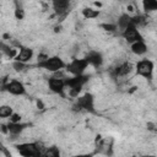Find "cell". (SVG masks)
<instances>
[{"label":"cell","instance_id":"cell-1","mask_svg":"<svg viewBox=\"0 0 157 157\" xmlns=\"http://www.w3.org/2000/svg\"><path fill=\"white\" fill-rule=\"evenodd\" d=\"M72 110L75 112H87V113H96V104H94V96L91 92H86L81 96H77L72 103Z\"/></svg>","mask_w":157,"mask_h":157},{"label":"cell","instance_id":"cell-2","mask_svg":"<svg viewBox=\"0 0 157 157\" xmlns=\"http://www.w3.org/2000/svg\"><path fill=\"white\" fill-rule=\"evenodd\" d=\"M90 81L88 75H72L70 77H65V85L66 88H69V94L74 98H76L80 92L82 91V87Z\"/></svg>","mask_w":157,"mask_h":157},{"label":"cell","instance_id":"cell-3","mask_svg":"<svg viewBox=\"0 0 157 157\" xmlns=\"http://www.w3.org/2000/svg\"><path fill=\"white\" fill-rule=\"evenodd\" d=\"M66 64L64 61V59H61L59 55H48L45 59L40 60L37 63V66L39 69H43L50 74H54V72H58V71H61V70H65L66 67Z\"/></svg>","mask_w":157,"mask_h":157},{"label":"cell","instance_id":"cell-4","mask_svg":"<svg viewBox=\"0 0 157 157\" xmlns=\"http://www.w3.org/2000/svg\"><path fill=\"white\" fill-rule=\"evenodd\" d=\"M16 150L21 156L33 157V156H43L45 151V146L39 141H31V142H22L16 145Z\"/></svg>","mask_w":157,"mask_h":157},{"label":"cell","instance_id":"cell-5","mask_svg":"<svg viewBox=\"0 0 157 157\" xmlns=\"http://www.w3.org/2000/svg\"><path fill=\"white\" fill-rule=\"evenodd\" d=\"M63 71V70H61ZM65 75H61L60 71L58 72H54L53 76H50L48 78V88L49 91H52L53 93L55 94H59L61 97L65 96V88H66V85H65Z\"/></svg>","mask_w":157,"mask_h":157},{"label":"cell","instance_id":"cell-6","mask_svg":"<svg viewBox=\"0 0 157 157\" xmlns=\"http://www.w3.org/2000/svg\"><path fill=\"white\" fill-rule=\"evenodd\" d=\"M2 91H6L9 94L15 97H21L27 94V88L25 83L17 78H12L9 81H2Z\"/></svg>","mask_w":157,"mask_h":157},{"label":"cell","instance_id":"cell-7","mask_svg":"<svg viewBox=\"0 0 157 157\" xmlns=\"http://www.w3.org/2000/svg\"><path fill=\"white\" fill-rule=\"evenodd\" d=\"M155 71V63L150 59H141L135 64V72L145 80H152Z\"/></svg>","mask_w":157,"mask_h":157},{"label":"cell","instance_id":"cell-8","mask_svg":"<svg viewBox=\"0 0 157 157\" xmlns=\"http://www.w3.org/2000/svg\"><path fill=\"white\" fill-rule=\"evenodd\" d=\"M88 66H90V64L85 56L83 58H74V59H71L70 63L66 64L65 70L71 75H82V74H85V71L87 70Z\"/></svg>","mask_w":157,"mask_h":157},{"label":"cell","instance_id":"cell-9","mask_svg":"<svg viewBox=\"0 0 157 157\" xmlns=\"http://www.w3.org/2000/svg\"><path fill=\"white\" fill-rule=\"evenodd\" d=\"M132 71H135V65H132L130 61H121L110 70V76L114 80H118L129 76Z\"/></svg>","mask_w":157,"mask_h":157},{"label":"cell","instance_id":"cell-10","mask_svg":"<svg viewBox=\"0 0 157 157\" xmlns=\"http://www.w3.org/2000/svg\"><path fill=\"white\" fill-rule=\"evenodd\" d=\"M120 36L129 43V44H131V43H134V42H137V40H142L144 39V37H142V34H141V32H140V29H139V27L137 26H135L134 23H131V25H129L124 31H121L120 32Z\"/></svg>","mask_w":157,"mask_h":157},{"label":"cell","instance_id":"cell-11","mask_svg":"<svg viewBox=\"0 0 157 157\" xmlns=\"http://www.w3.org/2000/svg\"><path fill=\"white\" fill-rule=\"evenodd\" d=\"M85 58L87 59L90 66H93V67H96V69L101 67V66L103 65V63H104L103 54H102L101 52H98V50H93V49H92V50H88L87 54L85 55Z\"/></svg>","mask_w":157,"mask_h":157},{"label":"cell","instance_id":"cell-12","mask_svg":"<svg viewBox=\"0 0 157 157\" xmlns=\"http://www.w3.org/2000/svg\"><path fill=\"white\" fill-rule=\"evenodd\" d=\"M70 5H71V0H52L53 10L58 16L65 15L69 11Z\"/></svg>","mask_w":157,"mask_h":157},{"label":"cell","instance_id":"cell-13","mask_svg":"<svg viewBox=\"0 0 157 157\" xmlns=\"http://www.w3.org/2000/svg\"><path fill=\"white\" fill-rule=\"evenodd\" d=\"M7 134L10 135V136H12V137H17V136H20L26 129H27V124H23V123H21V121H18V123H13V121H9L7 124Z\"/></svg>","mask_w":157,"mask_h":157},{"label":"cell","instance_id":"cell-14","mask_svg":"<svg viewBox=\"0 0 157 157\" xmlns=\"http://www.w3.org/2000/svg\"><path fill=\"white\" fill-rule=\"evenodd\" d=\"M130 50L132 54L137 55V56H141V55H145L148 50V47L145 42V39L142 40H137V42H134L130 44Z\"/></svg>","mask_w":157,"mask_h":157},{"label":"cell","instance_id":"cell-15","mask_svg":"<svg viewBox=\"0 0 157 157\" xmlns=\"http://www.w3.org/2000/svg\"><path fill=\"white\" fill-rule=\"evenodd\" d=\"M33 49L29 47H22L20 49V52L17 53V55L15 56L13 60H18V61H23V63H29L31 59L33 58Z\"/></svg>","mask_w":157,"mask_h":157},{"label":"cell","instance_id":"cell-16","mask_svg":"<svg viewBox=\"0 0 157 157\" xmlns=\"http://www.w3.org/2000/svg\"><path fill=\"white\" fill-rule=\"evenodd\" d=\"M115 23H117V26H118V31H119V32L124 31L129 25H131V23H132V21H131V15H130L129 12L120 13V15L118 16V18H117Z\"/></svg>","mask_w":157,"mask_h":157},{"label":"cell","instance_id":"cell-17","mask_svg":"<svg viewBox=\"0 0 157 157\" xmlns=\"http://www.w3.org/2000/svg\"><path fill=\"white\" fill-rule=\"evenodd\" d=\"M142 10L146 15L157 12V0H142Z\"/></svg>","mask_w":157,"mask_h":157},{"label":"cell","instance_id":"cell-18","mask_svg":"<svg viewBox=\"0 0 157 157\" xmlns=\"http://www.w3.org/2000/svg\"><path fill=\"white\" fill-rule=\"evenodd\" d=\"M148 17V15H146V13H135V15H131V21H132V23L135 25V26H137V27H144V26H146L147 25V18Z\"/></svg>","mask_w":157,"mask_h":157},{"label":"cell","instance_id":"cell-19","mask_svg":"<svg viewBox=\"0 0 157 157\" xmlns=\"http://www.w3.org/2000/svg\"><path fill=\"white\" fill-rule=\"evenodd\" d=\"M81 13L86 20H93V18H97L101 12H99V10H96L92 7H85V9H82Z\"/></svg>","mask_w":157,"mask_h":157},{"label":"cell","instance_id":"cell-20","mask_svg":"<svg viewBox=\"0 0 157 157\" xmlns=\"http://www.w3.org/2000/svg\"><path fill=\"white\" fill-rule=\"evenodd\" d=\"M11 67L13 69V71L16 72H25L28 70V63H23V61H18V60H13L11 64Z\"/></svg>","mask_w":157,"mask_h":157},{"label":"cell","instance_id":"cell-21","mask_svg":"<svg viewBox=\"0 0 157 157\" xmlns=\"http://www.w3.org/2000/svg\"><path fill=\"white\" fill-rule=\"evenodd\" d=\"M13 15L17 20H22L25 17V9L22 6V2L20 0H15V10H13Z\"/></svg>","mask_w":157,"mask_h":157},{"label":"cell","instance_id":"cell-22","mask_svg":"<svg viewBox=\"0 0 157 157\" xmlns=\"http://www.w3.org/2000/svg\"><path fill=\"white\" fill-rule=\"evenodd\" d=\"M13 114V108L10 104H2L0 107V117L1 118H10Z\"/></svg>","mask_w":157,"mask_h":157},{"label":"cell","instance_id":"cell-23","mask_svg":"<svg viewBox=\"0 0 157 157\" xmlns=\"http://www.w3.org/2000/svg\"><path fill=\"white\" fill-rule=\"evenodd\" d=\"M60 155V151L58 147L55 146H52V147H45V151H44V155L43 156H49V157H58Z\"/></svg>","mask_w":157,"mask_h":157},{"label":"cell","instance_id":"cell-24","mask_svg":"<svg viewBox=\"0 0 157 157\" xmlns=\"http://www.w3.org/2000/svg\"><path fill=\"white\" fill-rule=\"evenodd\" d=\"M101 27L107 31V32H119L118 31V26L115 22H108V23H102Z\"/></svg>","mask_w":157,"mask_h":157},{"label":"cell","instance_id":"cell-25","mask_svg":"<svg viewBox=\"0 0 157 157\" xmlns=\"http://www.w3.org/2000/svg\"><path fill=\"white\" fill-rule=\"evenodd\" d=\"M10 119V121H13V123H18V121H21V115L18 114V113H15L13 112V114L9 118Z\"/></svg>","mask_w":157,"mask_h":157},{"label":"cell","instance_id":"cell-26","mask_svg":"<svg viewBox=\"0 0 157 157\" xmlns=\"http://www.w3.org/2000/svg\"><path fill=\"white\" fill-rule=\"evenodd\" d=\"M117 1H125V0H117Z\"/></svg>","mask_w":157,"mask_h":157}]
</instances>
